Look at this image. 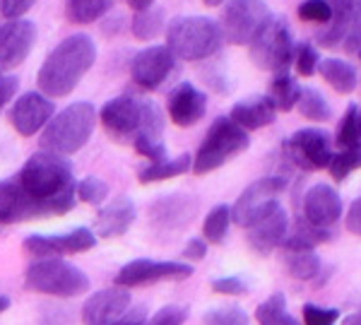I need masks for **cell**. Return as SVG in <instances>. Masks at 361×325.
I'll list each match as a JSON object with an SVG mask.
<instances>
[{
  "mask_svg": "<svg viewBox=\"0 0 361 325\" xmlns=\"http://www.w3.org/2000/svg\"><path fill=\"white\" fill-rule=\"evenodd\" d=\"M130 29H133V37H135L137 42H152V39H157L166 29L164 10L161 8L140 10V13H135V17H133Z\"/></svg>",
  "mask_w": 361,
  "mask_h": 325,
  "instance_id": "obj_30",
  "label": "cell"
},
{
  "mask_svg": "<svg viewBox=\"0 0 361 325\" xmlns=\"http://www.w3.org/2000/svg\"><path fill=\"white\" fill-rule=\"evenodd\" d=\"M296 109H299V114L304 116V118L316 121V123L330 121V116H333V111H330V104L325 102V97L320 94L318 90H313V87H301Z\"/></svg>",
  "mask_w": 361,
  "mask_h": 325,
  "instance_id": "obj_34",
  "label": "cell"
},
{
  "mask_svg": "<svg viewBox=\"0 0 361 325\" xmlns=\"http://www.w3.org/2000/svg\"><path fill=\"white\" fill-rule=\"evenodd\" d=\"M128 5H130L135 13H140V10H147L154 5V0H128Z\"/></svg>",
  "mask_w": 361,
  "mask_h": 325,
  "instance_id": "obj_53",
  "label": "cell"
},
{
  "mask_svg": "<svg viewBox=\"0 0 361 325\" xmlns=\"http://www.w3.org/2000/svg\"><path fill=\"white\" fill-rule=\"evenodd\" d=\"M111 10V0H68L66 15L75 25H92Z\"/></svg>",
  "mask_w": 361,
  "mask_h": 325,
  "instance_id": "obj_31",
  "label": "cell"
},
{
  "mask_svg": "<svg viewBox=\"0 0 361 325\" xmlns=\"http://www.w3.org/2000/svg\"><path fill=\"white\" fill-rule=\"evenodd\" d=\"M345 226L347 231H352L354 236H361V195L349 205L347 217H345Z\"/></svg>",
  "mask_w": 361,
  "mask_h": 325,
  "instance_id": "obj_50",
  "label": "cell"
},
{
  "mask_svg": "<svg viewBox=\"0 0 361 325\" xmlns=\"http://www.w3.org/2000/svg\"><path fill=\"white\" fill-rule=\"evenodd\" d=\"M357 56H359V61H361V51H359V54H357Z\"/></svg>",
  "mask_w": 361,
  "mask_h": 325,
  "instance_id": "obj_57",
  "label": "cell"
},
{
  "mask_svg": "<svg viewBox=\"0 0 361 325\" xmlns=\"http://www.w3.org/2000/svg\"><path fill=\"white\" fill-rule=\"evenodd\" d=\"M130 309V294L123 287L102 289L92 294L82 306V323L85 325H109L118 321Z\"/></svg>",
  "mask_w": 361,
  "mask_h": 325,
  "instance_id": "obj_19",
  "label": "cell"
},
{
  "mask_svg": "<svg viewBox=\"0 0 361 325\" xmlns=\"http://www.w3.org/2000/svg\"><path fill=\"white\" fill-rule=\"evenodd\" d=\"M284 268L296 280H313L320 272L316 251H284Z\"/></svg>",
  "mask_w": 361,
  "mask_h": 325,
  "instance_id": "obj_32",
  "label": "cell"
},
{
  "mask_svg": "<svg viewBox=\"0 0 361 325\" xmlns=\"http://www.w3.org/2000/svg\"><path fill=\"white\" fill-rule=\"evenodd\" d=\"M282 152L301 171L328 169L333 157V140L320 128H301L282 145Z\"/></svg>",
  "mask_w": 361,
  "mask_h": 325,
  "instance_id": "obj_8",
  "label": "cell"
},
{
  "mask_svg": "<svg viewBox=\"0 0 361 325\" xmlns=\"http://www.w3.org/2000/svg\"><path fill=\"white\" fill-rule=\"evenodd\" d=\"M342 325H361V311L357 313H349V316L342 321Z\"/></svg>",
  "mask_w": 361,
  "mask_h": 325,
  "instance_id": "obj_54",
  "label": "cell"
},
{
  "mask_svg": "<svg viewBox=\"0 0 361 325\" xmlns=\"http://www.w3.org/2000/svg\"><path fill=\"white\" fill-rule=\"evenodd\" d=\"M361 169V149H342V152H333L330 157L328 171L337 183L345 181L352 171Z\"/></svg>",
  "mask_w": 361,
  "mask_h": 325,
  "instance_id": "obj_38",
  "label": "cell"
},
{
  "mask_svg": "<svg viewBox=\"0 0 361 325\" xmlns=\"http://www.w3.org/2000/svg\"><path fill=\"white\" fill-rule=\"evenodd\" d=\"M287 229H289L287 212L282 210L279 202H275L263 217L255 219V222L248 226V246L260 255L272 253L279 243L287 239Z\"/></svg>",
  "mask_w": 361,
  "mask_h": 325,
  "instance_id": "obj_17",
  "label": "cell"
},
{
  "mask_svg": "<svg viewBox=\"0 0 361 325\" xmlns=\"http://www.w3.org/2000/svg\"><path fill=\"white\" fill-rule=\"evenodd\" d=\"M17 87H20V80H17L15 75L0 73V114L13 102V97L17 94Z\"/></svg>",
  "mask_w": 361,
  "mask_h": 325,
  "instance_id": "obj_49",
  "label": "cell"
},
{
  "mask_svg": "<svg viewBox=\"0 0 361 325\" xmlns=\"http://www.w3.org/2000/svg\"><path fill=\"white\" fill-rule=\"evenodd\" d=\"M37 44V25L29 20H5L0 25V73L20 68Z\"/></svg>",
  "mask_w": 361,
  "mask_h": 325,
  "instance_id": "obj_12",
  "label": "cell"
},
{
  "mask_svg": "<svg viewBox=\"0 0 361 325\" xmlns=\"http://www.w3.org/2000/svg\"><path fill=\"white\" fill-rule=\"evenodd\" d=\"M63 236V253L66 255H73V253H85L90 248L97 246V236L92 229L87 226H78V229L68 231V234H61Z\"/></svg>",
  "mask_w": 361,
  "mask_h": 325,
  "instance_id": "obj_40",
  "label": "cell"
},
{
  "mask_svg": "<svg viewBox=\"0 0 361 325\" xmlns=\"http://www.w3.org/2000/svg\"><path fill=\"white\" fill-rule=\"evenodd\" d=\"M15 178L29 198L42 202L49 217L66 214L75 207V173L68 157L42 149L29 157Z\"/></svg>",
  "mask_w": 361,
  "mask_h": 325,
  "instance_id": "obj_1",
  "label": "cell"
},
{
  "mask_svg": "<svg viewBox=\"0 0 361 325\" xmlns=\"http://www.w3.org/2000/svg\"><path fill=\"white\" fill-rule=\"evenodd\" d=\"M287 188V178L284 176H263L253 181L238 195V200L231 207V222L248 229L255 219H260L277 202V195Z\"/></svg>",
  "mask_w": 361,
  "mask_h": 325,
  "instance_id": "obj_11",
  "label": "cell"
},
{
  "mask_svg": "<svg viewBox=\"0 0 361 325\" xmlns=\"http://www.w3.org/2000/svg\"><path fill=\"white\" fill-rule=\"evenodd\" d=\"M205 5H209V8H219V5L224 3V0H202Z\"/></svg>",
  "mask_w": 361,
  "mask_h": 325,
  "instance_id": "obj_56",
  "label": "cell"
},
{
  "mask_svg": "<svg viewBox=\"0 0 361 325\" xmlns=\"http://www.w3.org/2000/svg\"><path fill=\"white\" fill-rule=\"evenodd\" d=\"M318 70L323 75V80L333 87L340 94H352L357 87V70L352 63L340 61V58H328V61L318 63Z\"/></svg>",
  "mask_w": 361,
  "mask_h": 325,
  "instance_id": "obj_26",
  "label": "cell"
},
{
  "mask_svg": "<svg viewBox=\"0 0 361 325\" xmlns=\"http://www.w3.org/2000/svg\"><path fill=\"white\" fill-rule=\"evenodd\" d=\"M97 61V44L90 34H70L46 56L37 73L39 92L49 99L68 97Z\"/></svg>",
  "mask_w": 361,
  "mask_h": 325,
  "instance_id": "obj_2",
  "label": "cell"
},
{
  "mask_svg": "<svg viewBox=\"0 0 361 325\" xmlns=\"http://www.w3.org/2000/svg\"><path fill=\"white\" fill-rule=\"evenodd\" d=\"M173 66H176V58H173V54L166 46H147V49H142L133 58L130 78L137 87L154 92L166 82Z\"/></svg>",
  "mask_w": 361,
  "mask_h": 325,
  "instance_id": "obj_14",
  "label": "cell"
},
{
  "mask_svg": "<svg viewBox=\"0 0 361 325\" xmlns=\"http://www.w3.org/2000/svg\"><path fill=\"white\" fill-rule=\"evenodd\" d=\"M299 94H301V85L296 82L289 73H277V78L270 82V102L275 104L277 111H292L299 102Z\"/></svg>",
  "mask_w": 361,
  "mask_h": 325,
  "instance_id": "obj_29",
  "label": "cell"
},
{
  "mask_svg": "<svg viewBox=\"0 0 361 325\" xmlns=\"http://www.w3.org/2000/svg\"><path fill=\"white\" fill-rule=\"evenodd\" d=\"M337 142L345 149H361V114L359 106L349 104L345 116H342L340 130H337Z\"/></svg>",
  "mask_w": 361,
  "mask_h": 325,
  "instance_id": "obj_36",
  "label": "cell"
},
{
  "mask_svg": "<svg viewBox=\"0 0 361 325\" xmlns=\"http://www.w3.org/2000/svg\"><path fill=\"white\" fill-rule=\"evenodd\" d=\"M145 323V309H128L118 321L109 325H142Z\"/></svg>",
  "mask_w": 361,
  "mask_h": 325,
  "instance_id": "obj_52",
  "label": "cell"
},
{
  "mask_svg": "<svg viewBox=\"0 0 361 325\" xmlns=\"http://www.w3.org/2000/svg\"><path fill=\"white\" fill-rule=\"evenodd\" d=\"M299 20L311 25H328L333 20V8L328 0H304L299 5Z\"/></svg>",
  "mask_w": 361,
  "mask_h": 325,
  "instance_id": "obj_42",
  "label": "cell"
},
{
  "mask_svg": "<svg viewBox=\"0 0 361 325\" xmlns=\"http://www.w3.org/2000/svg\"><path fill=\"white\" fill-rule=\"evenodd\" d=\"M224 44L219 22L200 15L176 17L166 25V49L180 61H202L219 51Z\"/></svg>",
  "mask_w": 361,
  "mask_h": 325,
  "instance_id": "obj_4",
  "label": "cell"
},
{
  "mask_svg": "<svg viewBox=\"0 0 361 325\" xmlns=\"http://www.w3.org/2000/svg\"><path fill=\"white\" fill-rule=\"evenodd\" d=\"M342 217V198L328 183H316L304 195V219L318 229H333Z\"/></svg>",
  "mask_w": 361,
  "mask_h": 325,
  "instance_id": "obj_18",
  "label": "cell"
},
{
  "mask_svg": "<svg viewBox=\"0 0 361 325\" xmlns=\"http://www.w3.org/2000/svg\"><path fill=\"white\" fill-rule=\"evenodd\" d=\"M250 145V137L243 128H238L229 116H219L209 130L205 133V140L197 147V152L193 157V169L197 176L200 173H209L219 166H224L231 157L246 152Z\"/></svg>",
  "mask_w": 361,
  "mask_h": 325,
  "instance_id": "obj_6",
  "label": "cell"
},
{
  "mask_svg": "<svg viewBox=\"0 0 361 325\" xmlns=\"http://www.w3.org/2000/svg\"><path fill=\"white\" fill-rule=\"evenodd\" d=\"M190 311L188 306H164L161 311H157L149 321H145L142 325H183L188 321Z\"/></svg>",
  "mask_w": 361,
  "mask_h": 325,
  "instance_id": "obj_45",
  "label": "cell"
},
{
  "mask_svg": "<svg viewBox=\"0 0 361 325\" xmlns=\"http://www.w3.org/2000/svg\"><path fill=\"white\" fill-rule=\"evenodd\" d=\"M161 137H164V114H161V109L157 102L142 99L140 102V128H137L135 140L164 142Z\"/></svg>",
  "mask_w": 361,
  "mask_h": 325,
  "instance_id": "obj_27",
  "label": "cell"
},
{
  "mask_svg": "<svg viewBox=\"0 0 361 325\" xmlns=\"http://www.w3.org/2000/svg\"><path fill=\"white\" fill-rule=\"evenodd\" d=\"M333 239V231L330 229H318L311 222H306L304 217L296 222L292 234H287L284 239V251H316L320 243H328Z\"/></svg>",
  "mask_w": 361,
  "mask_h": 325,
  "instance_id": "obj_25",
  "label": "cell"
},
{
  "mask_svg": "<svg viewBox=\"0 0 361 325\" xmlns=\"http://www.w3.org/2000/svg\"><path fill=\"white\" fill-rule=\"evenodd\" d=\"M193 166V157L180 154L176 159H164L154 161L147 169L140 171V183H157V181H169V178H176L180 173H185Z\"/></svg>",
  "mask_w": 361,
  "mask_h": 325,
  "instance_id": "obj_28",
  "label": "cell"
},
{
  "mask_svg": "<svg viewBox=\"0 0 361 325\" xmlns=\"http://www.w3.org/2000/svg\"><path fill=\"white\" fill-rule=\"evenodd\" d=\"M345 51L349 56H357L361 51V0H354V8H352V22H349V29L345 34Z\"/></svg>",
  "mask_w": 361,
  "mask_h": 325,
  "instance_id": "obj_44",
  "label": "cell"
},
{
  "mask_svg": "<svg viewBox=\"0 0 361 325\" xmlns=\"http://www.w3.org/2000/svg\"><path fill=\"white\" fill-rule=\"evenodd\" d=\"M25 287L39 294H49V297L73 299L90 289V277L85 275L82 268L63 258H42L27 268Z\"/></svg>",
  "mask_w": 361,
  "mask_h": 325,
  "instance_id": "obj_5",
  "label": "cell"
},
{
  "mask_svg": "<svg viewBox=\"0 0 361 325\" xmlns=\"http://www.w3.org/2000/svg\"><path fill=\"white\" fill-rule=\"evenodd\" d=\"M202 325H250L248 313L238 306H222V309H212L205 313Z\"/></svg>",
  "mask_w": 361,
  "mask_h": 325,
  "instance_id": "obj_41",
  "label": "cell"
},
{
  "mask_svg": "<svg viewBox=\"0 0 361 325\" xmlns=\"http://www.w3.org/2000/svg\"><path fill=\"white\" fill-rule=\"evenodd\" d=\"M255 316H258L260 325H299L296 318H292L287 313V299L279 292L272 294L267 301H263V304L258 306V311H255Z\"/></svg>",
  "mask_w": 361,
  "mask_h": 325,
  "instance_id": "obj_35",
  "label": "cell"
},
{
  "mask_svg": "<svg viewBox=\"0 0 361 325\" xmlns=\"http://www.w3.org/2000/svg\"><path fill=\"white\" fill-rule=\"evenodd\" d=\"M301 313H304L306 325H335L337 318H340V311L337 309H323V306L316 304H306Z\"/></svg>",
  "mask_w": 361,
  "mask_h": 325,
  "instance_id": "obj_46",
  "label": "cell"
},
{
  "mask_svg": "<svg viewBox=\"0 0 361 325\" xmlns=\"http://www.w3.org/2000/svg\"><path fill=\"white\" fill-rule=\"evenodd\" d=\"M75 195L82 202H87V205L97 207V205H104V200H106L109 185L97 176H87L80 183H75Z\"/></svg>",
  "mask_w": 361,
  "mask_h": 325,
  "instance_id": "obj_39",
  "label": "cell"
},
{
  "mask_svg": "<svg viewBox=\"0 0 361 325\" xmlns=\"http://www.w3.org/2000/svg\"><path fill=\"white\" fill-rule=\"evenodd\" d=\"M270 8L263 0H229L222 10V29L224 42L229 44H248L260 27L270 20Z\"/></svg>",
  "mask_w": 361,
  "mask_h": 325,
  "instance_id": "obj_9",
  "label": "cell"
},
{
  "mask_svg": "<svg viewBox=\"0 0 361 325\" xmlns=\"http://www.w3.org/2000/svg\"><path fill=\"white\" fill-rule=\"evenodd\" d=\"M294 51L296 44L292 32H289V25L275 15H270V20L248 42V54L253 66L270 73H287V68L294 63Z\"/></svg>",
  "mask_w": 361,
  "mask_h": 325,
  "instance_id": "obj_7",
  "label": "cell"
},
{
  "mask_svg": "<svg viewBox=\"0 0 361 325\" xmlns=\"http://www.w3.org/2000/svg\"><path fill=\"white\" fill-rule=\"evenodd\" d=\"M34 3L37 0H0V13L8 20H22L34 8Z\"/></svg>",
  "mask_w": 361,
  "mask_h": 325,
  "instance_id": "obj_48",
  "label": "cell"
},
{
  "mask_svg": "<svg viewBox=\"0 0 361 325\" xmlns=\"http://www.w3.org/2000/svg\"><path fill=\"white\" fill-rule=\"evenodd\" d=\"M10 309V299L8 297H0V313L8 311Z\"/></svg>",
  "mask_w": 361,
  "mask_h": 325,
  "instance_id": "obj_55",
  "label": "cell"
},
{
  "mask_svg": "<svg viewBox=\"0 0 361 325\" xmlns=\"http://www.w3.org/2000/svg\"><path fill=\"white\" fill-rule=\"evenodd\" d=\"M330 8H333V20L328 22V27L318 34V44H323L325 49H333V46L345 42V34L352 22V8L354 0H328Z\"/></svg>",
  "mask_w": 361,
  "mask_h": 325,
  "instance_id": "obj_24",
  "label": "cell"
},
{
  "mask_svg": "<svg viewBox=\"0 0 361 325\" xmlns=\"http://www.w3.org/2000/svg\"><path fill=\"white\" fill-rule=\"evenodd\" d=\"M97 125V109L90 102H75L56 114L42 130V149L61 157L75 154L90 142Z\"/></svg>",
  "mask_w": 361,
  "mask_h": 325,
  "instance_id": "obj_3",
  "label": "cell"
},
{
  "mask_svg": "<svg viewBox=\"0 0 361 325\" xmlns=\"http://www.w3.org/2000/svg\"><path fill=\"white\" fill-rule=\"evenodd\" d=\"M229 224H231V207L229 205H214L207 212L205 222H202V239L205 243H222L229 234Z\"/></svg>",
  "mask_w": 361,
  "mask_h": 325,
  "instance_id": "obj_33",
  "label": "cell"
},
{
  "mask_svg": "<svg viewBox=\"0 0 361 325\" xmlns=\"http://www.w3.org/2000/svg\"><path fill=\"white\" fill-rule=\"evenodd\" d=\"M193 275V265L190 263H176V260H149V258H140L130 260L128 265L118 270L116 275V287H147V284L157 282H178V280H188Z\"/></svg>",
  "mask_w": 361,
  "mask_h": 325,
  "instance_id": "obj_10",
  "label": "cell"
},
{
  "mask_svg": "<svg viewBox=\"0 0 361 325\" xmlns=\"http://www.w3.org/2000/svg\"><path fill=\"white\" fill-rule=\"evenodd\" d=\"M54 114L56 106L49 97H44L42 92H27L17 102H13L8 121L22 137H32L39 130H44L46 123L54 118Z\"/></svg>",
  "mask_w": 361,
  "mask_h": 325,
  "instance_id": "obj_13",
  "label": "cell"
},
{
  "mask_svg": "<svg viewBox=\"0 0 361 325\" xmlns=\"http://www.w3.org/2000/svg\"><path fill=\"white\" fill-rule=\"evenodd\" d=\"M207 255V243L205 239H190L183 248L185 260H202Z\"/></svg>",
  "mask_w": 361,
  "mask_h": 325,
  "instance_id": "obj_51",
  "label": "cell"
},
{
  "mask_svg": "<svg viewBox=\"0 0 361 325\" xmlns=\"http://www.w3.org/2000/svg\"><path fill=\"white\" fill-rule=\"evenodd\" d=\"M22 248H25V253L34 255L37 260L66 255V253H63V239H61V234H51V236L32 234V236H27V239H25Z\"/></svg>",
  "mask_w": 361,
  "mask_h": 325,
  "instance_id": "obj_37",
  "label": "cell"
},
{
  "mask_svg": "<svg viewBox=\"0 0 361 325\" xmlns=\"http://www.w3.org/2000/svg\"><path fill=\"white\" fill-rule=\"evenodd\" d=\"M137 217V207L135 202L126 195L116 198L97 214V224H94V236L102 239H116V236H123L128 229L133 226Z\"/></svg>",
  "mask_w": 361,
  "mask_h": 325,
  "instance_id": "obj_21",
  "label": "cell"
},
{
  "mask_svg": "<svg viewBox=\"0 0 361 325\" xmlns=\"http://www.w3.org/2000/svg\"><path fill=\"white\" fill-rule=\"evenodd\" d=\"M169 118L178 128H190L205 116L207 111V97L193 82H180L171 90L166 99Z\"/></svg>",
  "mask_w": 361,
  "mask_h": 325,
  "instance_id": "obj_20",
  "label": "cell"
},
{
  "mask_svg": "<svg viewBox=\"0 0 361 325\" xmlns=\"http://www.w3.org/2000/svg\"><path fill=\"white\" fill-rule=\"evenodd\" d=\"M99 121L116 142H133L140 128V99L128 94L114 97L102 106Z\"/></svg>",
  "mask_w": 361,
  "mask_h": 325,
  "instance_id": "obj_15",
  "label": "cell"
},
{
  "mask_svg": "<svg viewBox=\"0 0 361 325\" xmlns=\"http://www.w3.org/2000/svg\"><path fill=\"white\" fill-rule=\"evenodd\" d=\"M49 217L46 207L25 193L17 178L0 181V224H17L27 219Z\"/></svg>",
  "mask_w": 361,
  "mask_h": 325,
  "instance_id": "obj_16",
  "label": "cell"
},
{
  "mask_svg": "<svg viewBox=\"0 0 361 325\" xmlns=\"http://www.w3.org/2000/svg\"><path fill=\"white\" fill-rule=\"evenodd\" d=\"M275 116H277L275 104L265 94V97H250V99L234 104L229 118L248 133V130H258V128L270 125L272 121H275Z\"/></svg>",
  "mask_w": 361,
  "mask_h": 325,
  "instance_id": "obj_22",
  "label": "cell"
},
{
  "mask_svg": "<svg viewBox=\"0 0 361 325\" xmlns=\"http://www.w3.org/2000/svg\"><path fill=\"white\" fill-rule=\"evenodd\" d=\"M318 51L313 49L311 44H299L294 51V66H296V73L301 75V78H311V75H316L318 70Z\"/></svg>",
  "mask_w": 361,
  "mask_h": 325,
  "instance_id": "obj_43",
  "label": "cell"
},
{
  "mask_svg": "<svg viewBox=\"0 0 361 325\" xmlns=\"http://www.w3.org/2000/svg\"><path fill=\"white\" fill-rule=\"evenodd\" d=\"M193 210H195V202L190 198H185V195H166V198H161L154 205L152 219L161 226L176 229V226H183L185 222H190Z\"/></svg>",
  "mask_w": 361,
  "mask_h": 325,
  "instance_id": "obj_23",
  "label": "cell"
},
{
  "mask_svg": "<svg viewBox=\"0 0 361 325\" xmlns=\"http://www.w3.org/2000/svg\"><path fill=\"white\" fill-rule=\"evenodd\" d=\"M212 292L226 294V297H241V294H248V282L238 275L219 277V280H212Z\"/></svg>",
  "mask_w": 361,
  "mask_h": 325,
  "instance_id": "obj_47",
  "label": "cell"
}]
</instances>
